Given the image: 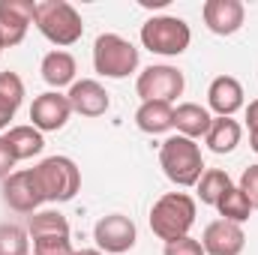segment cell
Instances as JSON below:
<instances>
[{
  "mask_svg": "<svg viewBox=\"0 0 258 255\" xmlns=\"http://www.w3.org/2000/svg\"><path fill=\"white\" fill-rule=\"evenodd\" d=\"M159 165H162L165 177L180 189L198 186V180L204 174V156H201L198 141L183 138V135H168L159 144Z\"/></svg>",
  "mask_w": 258,
  "mask_h": 255,
  "instance_id": "1",
  "label": "cell"
},
{
  "mask_svg": "<svg viewBox=\"0 0 258 255\" xmlns=\"http://www.w3.org/2000/svg\"><path fill=\"white\" fill-rule=\"evenodd\" d=\"M33 24L57 48H69L84 36V21H81L78 9L66 0H36Z\"/></svg>",
  "mask_w": 258,
  "mask_h": 255,
  "instance_id": "2",
  "label": "cell"
},
{
  "mask_svg": "<svg viewBox=\"0 0 258 255\" xmlns=\"http://www.w3.org/2000/svg\"><path fill=\"white\" fill-rule=\"evenodd\" d=\"M192 225H195V198L186 195V192H165L150 207V231L165 243H171L177 237H186Z\"/></svg>",
  "mask_w": 258,
  "mask_h": 255,
  "instance_id": "3",
  "label": "cell"
},
{
  "mask_svg": "<svg viewBox=\"0 0 258 255\" xmlns=\"http://www.w3.org/2000/svg\"><path fill=\"white\" fill-rule=\"evenodd\" d=\"M33 174L42 198L51 204L72 201L81 189V168L69 156H45L39 165H33Z\"/></svg>",
  "mask_w": 258,
  "mask_h": 255,
  "instance_id": "4",
  "label": "cell"
},
{
  "mask_svg": "<svg viewBox=\"0 0 258 255\" xmlns=\"http://www.w3.org/2000/svg\"><path fill=\"white\" fill-rule=\"evenodd\" d=\"M192 30L177 15H153L141 24V45L162 57H177L189 48Z\"/></svg>",
  "mask_w": 258,
  "mask_h": 255,
  "instance_id": "5",
  "label": "cell"
},
{
  "mask_svg": "<svg viewBox=\"0 0 258 255\" xmlns=\"http://www.w3.org/2000/svg\"><path fill=\"white\" fill-rule=\"evenodd\" d=\"M93 69L102 78H126L138 69V48L120 33H99L93 42Z\"/></svg>",
  "mask_w": 258,
  "mask_h": 255,
  "instance_id": "6",
  "label": "cell"
},
{
  "mask_svg": "<svg viewBox=\"0 0 258 255\" xmlns=\"http://www.w3.org/2000/svg\"><path fill=\"white\" fill-rule=\"evenodd\" d=\"M186 87V78L177 66L168 63H153L144 72H138L135 78V93L141 96V102H174Z\"/></svg>",
  "mask_w": 258,
  "mask_h": 255,
  "instance_id": "7",
  "label": "cell"
},
{
  "mask_svg": "<svg viewBox=\"0 0 258 255\" xmlns=\"http://www.w3.org/2000/svg\"><path fill=\"white\" fill-rule=\"evenodd\" d=\"M93 240H96V249L99 252L123 255L135 246L138 228H135V222L129 216H123V213H108V216H102L93 225Z\"/></svg>",
  "mask_w": 258,
  "mask_h": 255,
  "instance_id": "8",
  "label": "cell"
},
{
  "mask_svg": "<svg viewBox=\"0 0 258 255\" xmlns=\"http://www.w3.org/2000/svg\"><path fill=\"white\" fill-rule=\"evenodd\" d=\"M3 201H6L15 213H36V210L45 204L33 168H18V171H12V174L3 180Z\"/></svg>",
  "mask_w": 258,
  "mask_h": 255,
  "instance_id": "9",
  "label": "cell"
},
{
  "mask_svg": "<svg viewBox=\"0 0 258 255\" xmlns=\"http://www.w3.org/2000/svg\"><path fill=\"white\" fill-rule=\"evenodd\" d=\"M33 0H0V45L12 48L24 42L33 24Z\"/></svg>",
  "mask_w": 258,
  "mask_h": 255,
  "instance_id": "10",
  "label": "cell"
},
{
  "mask_svg": "<svg viewBox=\"0 0 258 255\" xmlns=\"http://www.w3.org/2000/svg\"><path fill=\"white\" fill-rule=\"evenodd\" d=\"M69 117H72V105L60 90H45L30 105V120L39 132H57L69 123Z\"/></svg>",
  "mask_w": 258,
  "mask_h": 255,
  "instance_id": "11",
  "label": "cell"
},
{
  "mask_svg": "<svg viewBox=\"0 0 258 255\" xmlns=\"http://www.w3.org/2000/svg\"><path fill=\"white\" fill-rule=\"evenodd\" d=\"M201 246L207 255H240L246 246V231L237 222L228 219H216L204 228L201 234Z\"/></svg>",
  "mask_w": 258,
  "mask_h": 255,
  "instance_id": "12",
  "label": "cell"
},
{
  "mask_svg": "<svg viewBox=\"0 0 258 255\" xmlns=\"http://www.w3.org/2000/svg\"><path fill=\"white\" fill-rule=\"evenodd\" d=\"M201 15H204V24L210 33L216 36H231L243 27L246 21V6L240 0H207L201 6Z\"/></svg>",
  "mask_w": 258,
  "mask_h": 255,
  "instance_id": "13",
  "label": "cell"
},
{
  "mask_svg": "<svg viewBox=\"0 0 258 255\" xmlns=\"http://www.w3.org/2000/svg\"><path fill=\"white\" fill-rule=\"evenodd\" d=\"M66 99H69L72 111L81 114V117H102V114L108 111V105H111L108 90H105L96 78H81V81H75V84L69 87Z\"/></svg>",
  "mask_w": 258,
  "mask_h": 255,
  "instance_id": "14",
  "label": "cell"
},
{
  "mask_svg": "<svg viewBox=\"0 0 258 255\" xmlns=\"http://www.w3.org/2000/svg\"><path fill=\"white\" fill-rule=\"evenodd\" d=\"M207 105L216 111V117H231L234 111L243 108V84L231 75H219L207 87Z\"/></svg>",
  "mask_w": 258,
  "mask_h": 255,
  "instance_id": "15",
  "label": "cell"
},
{
  "mask_svg": "<svg viewBox=\"0 0 258 255\" xmlns=\"http://www.w3.org/2000/svg\"><path fill=\"white\" fill-rule=\"evenodd\" d=\"M39 72H42V78H45V84L48 87H54V90H60V87H72L75 84V72H78V63H75V57L63 51V48H54V51H48L45 57H42V66H39Z\"/></svg>",
  "mask_w": 258,
  "mask_h": 255,
  "instance_id": "16",
  "label": "cell"
},
{
  "mask_svg": "<svg viewBox=\"0 0 258 255\" xmlns=\"http://www.w3.org/2000/svg\"><path fill=\"white\" fill-rule=\"evenodd\" d=\"M210 123H213V114L204 105H198V102H180L174 108V129L183 138H192V141L204 138Z\"/></svg>",
  "mask_w": 258,
  "mask_h": 255,
  "instance_id": "17",
  "label": "cell"
},
{
  "mask_svg": "<svg viewBox=\"0 0 258 255\" xmlns=\"http://www.w3.org/2000/svg\"><path fill=\"white\" fill-rule=\"evenodd\" d=\"M135 126L147 135H162L174 126V105L168 102H141L135 111Z\"/></svg>",
  "mask_w": 258,
  "mask_h": 255,
  "instance_id": "18",
  "label": "cell"
},
{
  "mask_svg": "<svg viewBox=\"0 0 258 255\" xmlns=\"http://www.w3.org/2000/svg\"><path fill=\"white\" fill-rule=\"evenodd\" d=\"M3 138H6V144H9V150H12V156H15L18 162H21V159H33V156H39L42 147H45L42 132L33 126V123H27V126H12Z\"/></svg>",
  "mask_w": 258,
  "mask_h": 255,
  "instance_id": "19",
  "label": "cell"
},
{
  "mask_svg": "<svg viewBox=\"0 0 258 255\" xmlns=\"http://www.w3.org/2000/svg\"><path fill=\"white\" fill-rule=\"evenodd\" d=\"M240 135H243V129H240V123L234 117H213V123L207 129L204 141H207V147L213 153L222 156V153H231L240 144Z\"/></svg>",
  "mask_w": 258,
  "mask_h": 255,
  "instance_id": "20",
  "label": "cell"
},
{
  "mask_svg": "<svg viewBox=\"0 0 258 255\" xmlns=\"http://www.w3.org/2000/svg\"><path fill=\"white\" fill-rule=\"evenodd\" d=\"M27 234L30 240H42V237H69V219L60 210H36L27 222Z\"/></svg>",
  "mask_w": 258,
  "mask_h": 255,
  "instance_id": "21",
  "label": "cell"
},
{
  "mask_svg": "<svg viewBox=\"0 0 258 255\" xmlns=\"http://www.w3.org/2000/svg\"><path fill=\"white\" fill-rule=\"evenodd\" d=\"M231 186H234V183H231L228 171H222V168H204V174H201V180H198L195 189H198V201H201V204L216 207L219 198L231 189Z\"/></svg>",
  "mask_w": 258,
  "mask_h": 255,
  "instance_id": "22",
  "label": "cell"
},
{
  "mask_svg": "<svg viewBox=\"0 0 258 255\" xmlns=\"http://www.w3.org/2000/svg\"><path fill=\"white\" fill-rule=\"evenodd\" d=\"M216 210H219V216H222V219L237 222V225H243V222L252 216V204H249V198L240 192V186H231V189L225 192V195L219 198Z\"/></svg>",
  "mask_w": 258,
  "mask_h": 255,
  "instance_id": "23",
  "label": "cell"
},
{
  "mask_svg": "<svg viewBox=\"0 0 258 255\" xmlns=\"http://www.w3.org/2000/svg\"><path fill=\"white\" fill-rule=\"evenodd\" d=\"M0 255H30V234L15 222H0Z\"/></svg>",
  "mask_w": 258,
  "mask_h": 255,
  "instance_id": "24",
  "label": "cell"
},
{
  "mask_svg": "<svg viewBox=\"0 0 258 255\" xmlns=\"http://www.w3.org/2000/svg\"><path fill=\"white\" fill-rule=\"evenodd\" d=\"M24 102V81L18 72H0V105L18 111Z\"/></svg>",
  "mask_w": 258,
  "mask_h": 255,
  "instance_id": "25",
  "label": "cell"
},
{
  "mask_svg": "<svg viewBox=\"0 0 258 255\" xmlns=\"http://www.w3.org/2000/svg\"><path fill=\"white\" fill-rule=\"evenodd\" d=\"M72 240L69 237H42L33 240V255H72Z\"/></svg>",
  "mask_w": 258,
  "mask_h": 255,
  "instance_id": "26",
  "label": "cell"
},
{
  "mask_svg": "<svg viewBox=\"0 0 258 255\" xmlns=\"http://www.w3.org/2000/svg\"><path fill=\"white\" fill-rule=\"evenodd\" d=\"M165 255H207L204 252V246H201V240H195V237H177V240H171V243H165Z\"/></svg>",
  "mask_w": 258,
  "mask_h": 255,
  "instance_id": "27",
  "label": "cell"
},
{
  "mask_svg": "<svg viewBox=\"0 0 258 255\" xmlns=\"http://www.w3.org/2000/svg\"><path fill=\"white\" fill-rule=\"evenodd\" d=\"M240 192L249 198V204H252V210H258V165H249L243 174H240Z\"/></svg>",
  "mask_w": 258,
  "mask_h": 255,
  "instance_id": "28",
  "label": "cell"
},
{
  "mask_svg": "<svg viewBox=\"0 0 258 255\" xmlns=\"http://www.w3.org/2000/svg\"><path fill=\"white\" fill-rule=\"evenodd\" d=\"M15 156H12V150H9V144H6V138L0 135V180H6L12 171H15Z\"/></svg>",
  "mask_w": 258,
  "mask_h": 255,
  "instance_id": "29",
  "label": "cell"
},
{
  "mask_svg": "<svg viewBox=\"0 0 258 255\" xmlns=\"http://www.w3.org/2000/svg\"><path fill=\"white\" fill-rule=\"evenodd\" d=\"M246 126H249V132L258 129V99H252V102L246 105Z\"/></svg>",
  "mask_w": 258,
  "mask_h": 255,
  "instance_id": "30",
  "label": "cell"
},
{
  "mask_svg": "<svg viewBox=\"0 0 258 255\" xmlns=\"http://www.w3.org/2000/svg\"><path fill=\"white\" fill-rule=\"evenodd\" d=\"M12 117H15V111H9L6 105H0V132L9 129V120H12Z\"/></svg>",
  "mask_w": 258,
  "mask_h": 255,
  "instance_id": "31",
  "label": "cell"
},
{
  "mask_svg": "<svg viewBox=\"0 0 258 255\" xmlns=\"http://www.w3.org/2000/svg\"><path fill=\"white\" fill-rule=\"evenodd\" d=\"M249 147L258 153V129H252V132H249Z\"/></svg>",
  "mask_w": 258,
  "mask_h": 255,
  "instance_id": "32",
  "label": "cell"
},
{
  "mask_svg": "<svg viewBox=\"0 0 258 255\" xmlns=\"http://www.w3.org/2000/svg\"><path fill=\"white\" fill-rule=\"evenodd\" d=\"M72 255H105V252H99V249H75Z\"/></svg>",
  "mask_w": 258,
  "mask_h": 255,
  "instance_id": "33",
  "label": "cell"
},
{
  "mask_svg": "<svg viewBox=\"0 0 258 255\" xmlns=\"http://www.w3.org/2000/svg\"><path fill=\"white\" fill-rule=\"evenodd\" d=\"M0 54H3V45H0Z\"/></svg>",
  "mask_w": 258,
  "mask_h": 255,
  "instance_id": "34",
  "label": "cell"
}]
</instances>
